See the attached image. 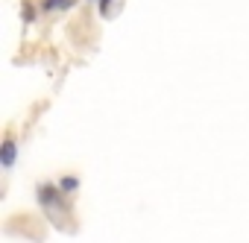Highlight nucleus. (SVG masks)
Masks as SVG:
<instances>
[{
  "label": "nucleus",
  "mask_w": 249,
  "mask_h": 243,
  "mask_svg": "<svg viewBox=\"0 0 249 243\" xmlns=\"http://www.w3.org/2000/svg\"><path fill=\"white\" fill-rule=\"evenodd\" d=\"M36 202L47 211V217H50L53 223H62V214L71 211L68 193H65L59 185H50V182H38V185H36Z\"/></svg>",
  "instance_id": "nucleus-1"
},
{
  "label": "nucleus",
  "mask_w": 249,
  "mask_h": 243,
  "mask_svg": "<svg viewBox=\"0 0 249 243\" xmlns=\"http://www.w3.org/2000/svg\"><path fill=\"white\" fill-rule=\"evenodd\" d=\"M15 161H18V138H15V132H6L3 147H0V164L9 170Z\"/></svg>",
  "instance_id": "nucleus-2"
},
{
  "label": "nucleus",
  "mask_w": 249,
  "mask_h": 243,
  "mask_svg": "<svg viewBox=\"0 0 249 243\" xmlns=\"http://www.w3.org/2000/svg\"><path fill=\"white\" fill-rule=\"evenodd\" d=\"M56 185H59V188L71 196V193H76V191H79V176H76V173H62Z\"/></svg>",
  "instance_id": "nucleus-3"
},
{
  "label": "nucleus",
  "mask_w": 249,
  "mask_h": 243,
  "mask_svg": "<svg viewBox=\"0 0 249 243\" xmlns=\"http://www.w3.org/2000/svg\"><path fill=\"white\" fill-rule=\"evenodd\" d=\"M41 12L50 15V12H62V9H71L73 6V0H41Z\"/></svg>",
  "instance_id": "nucleus-4"
},
{
  "label": "nucleus",
  "mask_w": 249,
  "mask_h": 243,
  "mask_svg": "<svg viewBox=\"0 0 249 243\" xmlns=\"http://www.w3.org/2000/svg\"><path fill=\"white\" fill-rule=\"evenodd\" d=\"M38 9H41V6H36L33 0H24V3H21V21H24V24H33V21L38 18Z\"/></svg>",
  "instance_id": "nucleus-5"
},
{
  "label": "nucleus",
  "mask_w": 249,
  "mask_h": 243,
  "mask_svg": "<svg viewBox=\"0 0 249 243\" xmlns=\"http://www.w3.org/2000/svg\"><path fill=\"white\" fill-rule=\"evenodd\" d=\"M111 6H114V0H97V9H100V15H103V18H108V15H111Z\"/></svg>",
  "instance_id": "nucleus-6"
}]
</instances>
